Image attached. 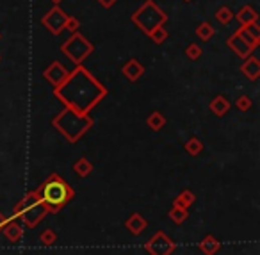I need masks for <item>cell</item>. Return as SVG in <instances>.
I'll use <instances>...</instances> for the list:
<instances>
[{
    "label": "cell",
    "instance_id": "obj_1",
    "mask_svg": "<svg viewBox=\"0 0 260 255\" xmlns=\"http://www.w3.org/2000/svg\"><path fill=\"white\" fill-rule=\"evenodd\" d=\"M130 20H132L145 34H148V32L154 31L159 25H164L168 16H166V13L155 4L154 0H146L145 4H143L134 15L130 16Z\"/></svg>",
    "mask_w": 260,
    "mask_h": 255
},
{
    "label": "cell",
    "instance_id": "obj_2",
    "mask_svg": "<svg viewBox=\"0 0 260 255\" xmlns=\"http://www.w3.org/2000/svg\"><path fill=\"white\" fill-rule=\"evenodd\" d=\"M93 50H95L93 43H89L80 32H73V34L61 45V52H63L73 64H82L84 59L89 57V55L93 54Z\"/></svg>",
    "mask_w": 260,
    "mask_h": 255
},
{
    "label": "cell",
    "instance_id": "obj_3",
    "mask_svg": "<svg viewBox=\"0 0 260 255\" xmlns=\"http://www.w3.org/2000/svg\"><path fill=\"white\" fill-rule=\"evenodd\" d=\"M71 189L68 188V184L61 179H52L50 182H47L43 188V200L52 207H59L64 202L70 198Z\"/></svg>",
    "mask_w": 260,
    "mask_h": 255
},
{
    "label": "cell",
    "instance_id": "obj_4",
    "mask_svg": "<svg viewBox=\"0 0 260 255\" xmlns=\"http://www.w3.org/2000/svg\"><path fill=\"white\" fill-rule=\"evenodd\" d=\"M68 18H70V15H66L59 6H54V8L41 18V25L47 27L54 36H59L61 32L64 31V27H66Z\"/></svg>",
    "mask_w": 260,
    "mask_h": 255
},
{
    "label": "cell",
    "instance_id": "obj_5",
    "mask_svg": "<svg viewBox=\"0 0 260 255\" xmlns=\"http://www.w3.org/2000/svg\"><path fill=\"white\" fill-rule=\"evenodd\" d=\"M68 70L66 66H64L63 63H59V61H54V63H50V66L47 68V70L43 71V77L47 78L48 82L52 84V86L59 88L61 84H64V80H66L68 77Z\"/></svg>",
    "mask_w": 260,
    "mask_h": 255
},
{
    "label": "cell",
    "instance_id": "obj_6",
    "mask_svg": "<svg viewBox=\"0 0 260 255\" xmlns=\"http://www.w3.org/2000/svg\"><path fill=\"white\" fill-rule=\"evenodd\" d=\"M226 45H228L230 48H232V52L237 55V57H240V59H246L248 55H251V52L255 50L253 47H249L248 43H246L244 39L240 38L237 32H233L232 36L228 38V41H226Z\"/></svg>",
    "mask_w": 260,
    "mask_h": 255
},
{
    "label": "cell",
    "instance_id": "obj_7",
    "mask_svg": "<svg viewBox=\"0 0 260 255\" xmlns=\"http://www.w3.org/2000/svg\"><path fill=\"white\" fill-rule=\"evenodd\" d=\"M235 32L240 36V38L244 39L249 47H253V48L258 47V43H260V29H258V25H256V24L242 25V27L237 29Z\"/></svg>",
    "mask_w": 260,
    "mask_h": 255
},
{
    "label": "cell",
    "instance_id": "obj_8",
    "mask_svg": "<svg viewBox=\"0 0 260 255\" xmlns=\"http://www.w3.org/2000/svg\"><path fill=\"white\" fill-rule=\"evenodd\" d=\"M240 71H242V73H244L248 78H251V80H256V78L260 77V61H258V57H255V55H248V57L244 59L242 66H240Z\"/></svg>",
    "mask_w": 260,
    "mask_h": 255
},
{
    "label": "cell",
    "instance_id": "obj_9",
    "mask_svg": "<svg viewBox=\"0 0 260 255\" xmlns=\"http://www.w3.org/2000/svg\"><path fill=\"white\" fill-rule=\"evenodd\" d=\"M121 71L128 80H138V78L145 73V66L139 63L138 59H130V61H126V63L123 64Z\"/></svg>",
    "mask_w": 260,
    "mask_h": 255
},
{
    "label": "cell",
    "instance_id": "obj_10",
    "mask_svg": "<svg viewBox=\"0 0 260 255\" xmlns=\"http://www.w3.org/2000/svg\"><path fill=\"white\" fill-rule=\"evenodd\" d=\"M235 16L242 25L256 24V20H258V15H256V11L251 8V6H244V8H240V11L237 13Z\"/></svg>",
    "mask_w": 260,
    "mask_h": 255
},
{
    "label": "cell",
    "instance_id": "obj_11",
    "mask_svg": "<svg viewBox=\"0 0 260 255\" xmlns=\"http://www.w3.org/2000/svg\"><path fill=\"white\" fill-rule=\"evenodd\" d=\"M146 36H148L155 45H162L166 43V39L170 38V32H168V29H166L164 25H159V27H155L154 31H150Z\"/></svg>",
    "mask_w": 260,
    "mask_h": 255
},
{
    "label": "cell",
    "instance_id": "obj_12",
    "mask_svg": "<svg viewBox=\"0 0 260 255\" xmlns=\"http://www.w3.org/2000/svg\"><path fill=\"white\" fill-rule=\"evenodd\" d=\"M233 11L228 8V6H221L219 9L216 11V15H214V18L217 20V24H221V25H228L230 22L233 20Z\"/></svg>",
    "mask_w": 260,
    "mask_h": 255
},
{
    "label": "cell",
    "instance_id": "obj_13",
    "mask_svg": "<svg viewBox=\"0 0 260 255\" xmlns=\"http://www.w3.org/2000/svg\"><path fill=\"white\" fill-rule=\"evenodd\" d=\"M214 34H216V29H214L209 22H203V24H200L196 27V36L201 41H209V39H212Z\"/></svg>",
    "mask_w": 260,
    "mask_h": 255
},
{
    "label": "cell",
    "instance_id": "obj_14",
    "mask_svg": "<svg viewBox=\"0 0 260 255\" xmlns=\"http://www.w3.org/2000/svg\"><path fill=\"white\" fill-rule=\"evenodd\" d=\"M210 109L214 111V113L217 114H223L226 109H228V102H226L225 97H216L212 100V104H210Z\"/></svg>",
    "mask_w": 260,
    "mask_h": 255
},
{
    "label": "cell",
    "instance_id": "obj_15",
    "mask_svg": "<svg viewBox=\"0 0 260 255\" xmlns=\"http://www.w3.org/2000/svg\"><path fill=\"white\" fill-rule=\"evenodd\" d=\"M201 54H203V52H201V47L196 43H191L189 47L185 48V55H187L191 61H198V59L201 57Z\"/></svg>",
    "mask_w": 260,
    "mask_h": 255
},
{
    "label": "cell",
    "instance_id": "obj_16",
    "mask_svg": "<svg viewBox=\"0 0 260 255\" xmlns=\"http://www.w3.org/2000/svg\"><path fill=\"white\" fill-rule=\"evenodd\" d=\"M79 27H80L79 20H77L75 16H70V18H68V22H66V27H64V31H70L71 34H73V32L79 31Z\"/></svg>",
    "mask_w": 260,
    "mask_h": 255
},
{
    "label": "cell",
    "instance_id": "obj_17",
    "mask_svg": "<svg viewBox=\"0 0 260 255\" xmlns=\"http://www.w3.org/2000/svg\"><path fill=\"white\" fill-rule=\"evenodd\" d=\"M164 123V120H162V116L159 113H154V116L150 118V125H154V127H159V125H162Z\"/></svg>",
    "mask_w": 260,
    "mask_h": 255
},
{
    "label": "cell",
    "instance_id": "obj_18",
    "mask_svg": "<svg viewBox=\"0 0 260 255\" xmlns=\"http://www.w3.org/2000/svg\"><path fill=\"white\" fill-rule=\"evenodd\" d=\"M239 107L240 109H248L249 107V98L248 97H240L239 98Z\"/></svg>",
    "mask_w": 260,
    "mask_h": 255
},
{
    "label": "cell",
    "instance_id": "obj_19",
    "mask_svg": "<svg viewBox=\"0 0 260 255\" xmlns=\"http://www.w3.org/2000/svg\"><path fill=\"white\" fill-rule=\"evenodd\" d=\"M98 2H100V6H102V8L109 9V8H112V6H114L118 0H98Z\"/></svg>",
    "mask_w": 260,
    "mask_h": 255
},
{
    "label": "cell",
    "instance_id": "obj_20",
    "mask_svg": "<svg viewBox=\"0 0 260 255\" xmlns=\"http://www.w3.org/2000/svg\"><path fill=\"white\" fill-rule=\"evenodd\" d=\"M52 2H54V4L57 6V4H61V2H63V0H52Z\"/></svg>",
    "mask_w": 260,
    "mask_h": 255
},
{
    "label": "cell",
    "instance_id": "obj_21",
    "mask_svg": "<svg viewBox=\"0 0 260 255\" xmlns=\"http://www.w3.org/2000/svg\"><path fill=\"white\" fill-rule=\"evenodd\" d=\"M184 2H193V0H184Z\"/></svg>",
    "mask_w": 260,
    "mask_h": 255
},
{
    "label": "cell",
    "instance_id": "obj_22",
    "mask_svg": "<svg viewBox=\"0 0 260 255\" xmlns=\"http://www.w3.org/2000/svg\"><path fill=\"white\" fill-rule=\"evenodd\" d=\"M0 38H2V34H0Z\"/></svg>",
    "mask_w": 260,
    "mask_h": 255
}]
</instances>
